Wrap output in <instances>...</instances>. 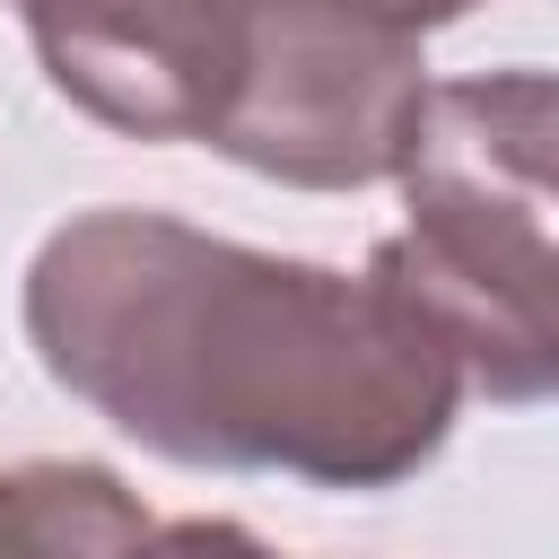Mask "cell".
<instances>
[{"mask_svg": "<svg viewBox=\"0 0 559 559\" xmlns=\"http://www.w3.org/2000/svg\"><path fill=\"white\" fill-rule=\"evenodd\" d=\"M26 341L131 445L314 489L411 480L463 402L454 349L393 280L253 253L166 210L52 227L26 262Z\"/></svg>", "mask_w": 559, "mask_h": 559, "instance_id": "1", "label": "cell"}, {"mask_svg": "<svg viewBox=\"0 0 559 559\" xmlns=\"http://www.w3.org/2000/svg\"><path fill=\"white\" fill-rule=\"evenodd\" d=\"M550 79L498 70L419 96L402 148L411 227L376 245L428 332L454 349L463 393L542 402L559 376V280H550Z\"/></svg>", "mask_w": 559, "mask_h": 559, "instance_id": "2", "label": "cell"}, {"mask_svg": "<svg viewBox=\"0 0 559 559\" xmlns=\"http://www.w3.org/2000/svg\"><path fill=\"white\" fill-rule=\"evenodd\" d=\"M236 79L210 148L297 192L384 183L428 96L419 35L367 0H236Z\"/></svg>", "mask_w": 559, "mask_h": 559, "instance_id": "3", "label": "cell"}, {"mask_svg": "<svg viewBox=\"0 0 559 559\" xmlns=\"http://www.w3.org/2000/svg\"><path fill=\"white\" fill-rule=\"evenodd\" d=\"M44 79L122 140H210L236 79V0H17Z\"/></svg>", "mask_w": 559, "mask_h": 559, "instance_id": "4", "label": "cell"}, {"mask_svg": "<svg viewBox=\"0 0 559 559\" xmlns=\"http://www.w3.org/2000/svg\"><path fill=\"white\" fill-rule=\"evenodd\" d=\"M148 507L105 463H17L0 472V559H140Z\"/></svg>", "mask_w": 559, "mask_h": 559, "instance_id": "5", "label": "cell"}, {"mask_svg": "<svg viewBox=\"0 0 559 559\" xmlns=\"http://www.w3.org/2000/svg\"><path fill=\"white\" fill-rule=\"evenodd\" d=\"M140 559H280V550H262V542H253L245 524H227V515H183V524H148Z\"/></svg>", "mask_w": 559, "mask_h": 559, "instance_id": "6", "label": "cell"}, {"mask_svg": "<svg viewBox=\"0 0 559 559\" xmlns=\"http://www.w3.org/2000/svg\"><path fill=\"white\" fill-rule=\"evenodd\" d=\"M367 9H384V17H402L411 35H428V26H454L472 0H367Z\"/></svg>", "mask_w": 559, "mask_h": 559, "instance_id": "7", "label": "cell"}]
</instances>
